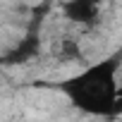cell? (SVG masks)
Here are the masks:
<instances>
[{
	"mask_svg": "<svg viewBox=\"0 0 122 122\" xmlns=\"http://www.w3.org/2000/svg\"><path fill=\"white\" fill-rule=\"evenodd\" d=\"M110 115H112V117H122V86H117V91H115V96H112Z\"/></svg>",
	"mask_w": 122,
	"mask_h": 122,
	"instance_id": "cell-1",
	"label": "cell"
}]
</instances>
